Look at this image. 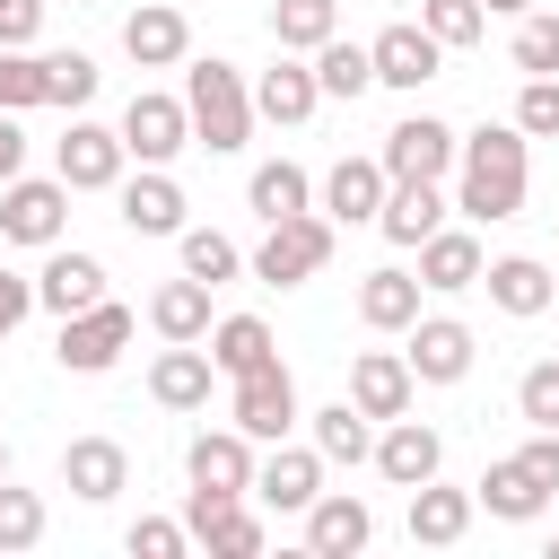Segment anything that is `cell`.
<instances>
[{"label": "cell", "mask_w": 559, "mask_h": 559, "mask_svg": "<svg viewBox=\"0 0 559 559\" xmlns=\"http://www.w3.org/2000/svg\"><path fill=\"white\" fill-rule=\"evenodd\" d=\"M524 175H533V140L515 122H480L454 157V210L472 227H498V218L524 210Z\"/></svg>", "instance_id": "obj_1"}, {"label": "cell", "mask_w": 559, "mask_h": 559, "mask_svg": "<svg viewBox=\"0 0 559 559\" xmlns=\"http://www.w3.org/2000/svg\"><path fill=\"white\" fill-rule=\"evenodd\" d=\"M183 105H192V140L210 148V157H236L245 140H253V87H245V70L236 61H192L183 70Z\"/></svg>", "instance_id": "obj_2"}, {"label": "cell", "mask_w": 559, "mask_h": 559, "mask_svg": "<svg viewBox=\"0 0 559 559\" xmlns=\"http://www.w3.org/2000/svg\"><path fill=\"white\" fill-rule=\"evenodd\" d=\"M384 175L393 183H445L454 175V157H463V131L454 122H437V114H402L393 131H384Z\"/></svg>", "instance_id": "obj_3"}, {"label": "cell", "mask_w": 559, "mask_h": 559, "mask_svg": "<svg viewBox=\"0 0 559 559\" xmlns=\"http://www.w3.org/2000/svg\"><path fill=\"white\" fill-rule=\"evenodd\" d=\"M323 262H332V218H323V210L271 218V236L253 245V280H271V288H297V280H314Z\"/></svg>", "instance_id": "obj_4"}, {"label": "cell", "mask_w": 559, "mask_h": 559, "mask_svg": "<svg viewBox=\"0 0 559 559\" xmlns=\"http://www.w3.org/2000/svg\"><path fill=\"white\" fill-rule=\"evenodd\" d=\"M61 227H70V183L61 175H9L0 183V236L9 245H61Z\"/></svg>", "instance_id": "obj_5"}, {"label": "cell", "mask_w": 559, "mask_h": 559, "mask_svg": "<svg viewBox=\"0 0 559 559\" xmlns=\"http://www.w3.org/2000/svg\"><path fill=\"white\" fill-rule=\"evenodd\" d=\"M227 419L253 437V445H280L306 411H297V376L280 367V358H262L253 376H236V402H227Z\"/></svg>", "instance_id": "obj_6"}, {"label": "cell", "mask_w": 559, "mask_h": 559, "mask_svg": "<svg viewBox=\"0 0 559 559\" xmlns=\"http://www.w3.org/2000/svg\"><path fill=\"white\" fill-rule=\"evenodd\" d=\"M122 148L140 157V166H166L175 148H192V105L183 96H166V87H140L131 105H122Z\"/></svg>", "instance_id": "obj_7"}, {"label": "cell", "mask_w": 559, "mask_h": 559, "mask_svg": "<svg viewBox=\"0 0 559 559\" xmlns=\"http://www.w3.org/2000/svg\"><path fill=\"white\" fill-rule=\"evenodd\" d=\"M131 349V306H87V314H61V341H52V358L70 367V376H105L114 358Z\"/></svg>", "instance_id": "obj_8"}, {"label": "cell", "mask_w": 559, "mask_h": 559, "mask_svg": "<svg viewBox=\"0 0 559 559\" xmlns=\"http://www.w3.org/2000/svg\"><path fill=\"white\" fill-rule=\"evenodd\" d=\"M122 131H105V122H70L61 140H52V175L70 183V192H114L122 183Z\"/></svg>", "instance_id": "obj_9"}, {"label": "cell", "mask_w": 559, "mask_h": 559, "mask_svg": "<svg viewBox=\"0 0 559 559\" xmlns=\"http://www.w3.org/2000/svg\"><path fill=\"white\" fill-rule=\"evenodd\" d=\"M253 437L227 419V428H201L192 445H183V472H192V489H218V498H253Z\"/></svg>", "instance_id": "obj_10"}, {"label": "cell", "mask_w": 559, "mask_h": 559, "mask_svg": "<svg viewBox=\"0 0 559 559\" xmlns=\"http://www.w3.org/2000/svg\"><path fill=\"white\" fill-rule=\"evenodd\" d=\"M183 524H192V542H210V559H262V515L245 507V498H218V489H192L183 498Z\"/></svg>", "instance_id": "obj_11"}, {"label": "cell", "mask_w": 559, "mask_h": 559, "mask_svg": "<svg viewBox=\"0 0 559 559\" xmlns=\"http://www.w3.org/2000/svg\"><path fill=\"white\" fill-rule=\"evenodd\" d=\"M253 498H262L271 515H306V507L323 498V454H314V445H288V437H280V445H271V454L253 463Z\"/></svg>", "instance_id": "obj_12"}, {"label": "cell", "mask_w": 559, "mask_h": 559, "mask_svg": "<svg viewBox=\"0 0 559 559\" xmlns=\"http://www.w3.org/2000/svg\"><path fill=\"white\" fill-rule=\"evenodd\" d=\"M367 52H376V87H411V96H419V87L445 70V44H437L419 17H393V26H384Z\"/></svg>", "instance_id": "obj_13"}, {"label": "cell", "mask_w": 559, "mask_h": 559, "mask_svg": "<svg viewBox=\"0 0 559 559\" xmlns=\"http://www.w3.org/2000/svg\"><path fill=\"white\" fill-rule=\"evenodd\" d=\"M114 201H122V227L131 236H183V183L166 175V166H140V175H122L114 183Z\"/></svg>", "instance_id": "obj_14"}, {"label": "cell", "mask_w": 559, "mask_h": 559, "mask_svg": "<svg viewBox=\"0 0 559 559\" xmlns=\"http://www.w3.org/2000/svg\"><path fill=\"white\" fill-rule=\"evenodd\" d=\"M472 349H480V341H472V323H454V314H419L402 358H411V376H419V384H463V376H472Z\"/></svg>", "instance_id": "obj_15"}, {"label": "cell", "mask_w": 559, "mask_h": 559, "mask_svg": "<svg viewBox=\"0 0 559 559\" xmlns=\"http://www.w3.org/2000/svg\"><path fill=\"white\" fill-rule=\"evenodd\" d=\"M376 472L393 480V489H419V480H437L445 472V437L428 428V419H384V437H376Z\"/></svg>", "instance_id": "obj_16"}, {"label": "cell", "mask_w": 559, "mask_h": 559, "mask_svg": "<svg viewBox=\"0 0 559 559\" xmlns=\"http://www.w3.org/2000/svg\"><path fill=\"white\" fill-rule=\"evenodd\" d=\"M384 192H393L384 157H341V166L323 175V218H332V227H376Z\"/></svg>", "instance_id": "obj_17"}, {"label": "cell", "mask_w": 559, "mask_h": 559, "mask_svg": "<svg viewBox=\"0 0 559 559\" xmlns=\"http://www.w3.org/2000/svg\"><path fill=\"white\" fill-rule=\"evenodd\" d=\"M411 393H419V376H411L402 349H358V358H349V402H358L367 419H402Z\"/></svg>", "instance_id": "obj_18"}, {"label": "cell", "mask_w": 559, "mask_h": 559, "mask_svg": "<svg viewBox=\"0 0 559 559\" xmlns=\"http://www.w3.org/2000/svg\"><path fill=\"white\" fill-rule=\"evenodd\" d=\"M61 489L87 498V507H105V498L131 489V454H122L114 437H70V445H61Z\"/></svg>", "instance_id": "obj_19"}, {"label": "cell", "mask_w": 559, "mask_h": 559, "mask_svg": "<svg viewBox=\"0 0 559 559\" xmlns=\"http://www.w3.org/2000/svg\"><path fill=\"white\" fill-rule=\"evenodd\" d=\"M376 542V515H367V498H349V489H323L314 507H306V550L314 559H358Z\"/></svg>", "instance_id": "obj_20"}, {"label": "cell", "mask_w": 559, "mask_h": 559, "mask_svg": "<svg viewBox=\"0 0 559 559\" xmlns=\"http://www.w3.org/2000/svg\"><path fill=\"white\" fill-rule=\"evenodd\" d=\"M35 306H52V314H87V306H105V262L79 253V245H52V262L35 271Z\"/></svg>", "instance_id": "obj_21"}, {"label": "cell", "mask_w": 559, "mask_h": 559, "mask_svg": "<svg viewBox=\"0 0 559 559\" xmlns=\"http://www.w3.org/2000/svg\"><path fill=\"white\" fill-rule=\"evenodd\" d=\"M122 52H131L140 70H175V61L192 52V26H183V9H166V0H140V9L122 17Z\"/></svg>", "instance_id": "obj_22"}, {"label": "cell", "mask_w": 559, "mask_h": 559, "mask_svg": "<svg viewBox=\"0 0 559 559\" xmlns=\"http://www.w3.org/2000/svg\"><path fill=\"white\" fill-rule=\"evenodd\" d=\"M210 384H218V358H210L201 341H166V349H157V367H148V393H157L166 411H201V402H210Z\"/></svg>", "instance_id": "obj_23"}, {"label": "cell", "mask_w": 559, "mask_h": 559, "mask_svg": "<svg viewBox=\"0 0 559 559\" xmlns=\"http://www.w3.org/2000/svg\"><path fill=\"white\" fill-rule=\"evenodd\" d=\"M314 105H323V79H314V61H288V52H280V61L253 79V114H262V122H280V131H288V122H306Z\"/></svg>", "instance_id": "obj_24"}, {"label": "cell", "mask_w": 559, "mask_h": 559, "mask_svg": "<svg viewBox=\"0 0 559 559\" xmlns=\"http://www.w3.org/2000/svg\"><path fill=\"white\" fill-rule=\"evenodd\" d=\"M480 271H489V253H480V236H472V227H437V236L419 245V288H437V297L480 288Z\"/></svg>", "instance_id": "obj_25"}, {"label": "cell", "mask_w": 559, "mask_h": 559, "mask_svg": "<svg viewBox=\"0 0 559 559\" xmlns=\"http://www.w3.org/2000/svg\"><path fill=\"white\" fill-rule=\"evenodd\" d=\"M472 498H480V507H489L498 524H533V515L550 507V489L533 480V463H524V454H498V463H489V472L472 480Z\"/></svg>", "instance_id": "obj_26"}, {"label": "cell", "mask_w": 559, "mask_h": 559, "mask_svg": "<svg viewBox=\"0 0 559 559\" xmlns=\"http://www.w3.org/2000/svg\"><path fill=\"white\" fill-rule=\"evenodd\" d=\"M472 489H445V480H419L411 489V542H428V550H454L463 533H472Z\"/></svg>", "instance_id": "obj_27"}, {"label": "cell", "mask_w": 559, "mask_h": 559, "mask_svg": "<svg viewBox=\"0 0 559 559\" xmlns=\"http://www.w3.org/2000/svg\"><path fill=\"white\" fill-rule=\"evenodd\" d=\"M376 227H384V245H411V253H419V245L445 227V192H437V183H393L384 210H376Z\"/></svg>", "instance_id": "obj_28"}, {"label": "cell", "mask_w": 559, "mask_h": 559, "mask_svg": "<svg viewBox=\"0 0 559 559\" xmlns=\"http://www.w3.org/2000/svg\"><path fill=\"white\" fill-rule=\"evenodd\" d=\"M480 288H489V306H498V314H515V323L550 306V271H542L533 253H498V262L480 271Z\"/></svg>", "instance_id": "obj_29"}, {"label": "cell", "mask_w": 559, "mask_h": 559, "mask_svg": "<svg viewBox=\"0 0 559 559\" xmlns=\"http://www.w3.org/2000/svg\"><path fill=\"white\" fill-rule=\"evenodd\" d=\"M358 323H367V332H411V323H419V280L393 271V262L367 271V280H358Z\"/></svg>", "instance_id": "obj_30"}, {"label": "cell", "mask_w": 559, "mask_h": 559, "mask_svg": "<svg viewBox=\"0 0 559 559\" xmlns=\"http://www.w3.org/2000/svg\"><path fill=\"white\" fill-rule=\"evenodd\" d=\"M148 323H157V341H210V280H166L157 297H148Z\"/></svg>", "instance_id": "obj_31"}, {"label": "cell", "mask_w": 559, "mask_h": 559, "mask_svg": "<svg viewBox=\"0 0 559 559\" xmlns=\"http://www.w3.org/2000/svg\"><path fill=\"white\" fill-rule=\"evenodd\" d=\"M210 358H218V376L236 384V376H253V367L280 358V349H271V323H262V314H218V323H210Z\"/></svg>", "instance_id": "obj_32"}, {"label": "cell", "mask_w": 559, "mask_h": 559, "mask_svg": "<svg viewBox=\"0 0 559 559\" xmlns=\"http://www.w3.org/2000/svg\"><path fill=\"white\" fill-rule=\"evenodd\" d=\"M314 454H323V463H376V428H367V411H358L349 393L314 411Z\"/></svg>", "instance_id": "obj_33"}, {"label": "cell", "mask_w": 559, "mask_h": 559, "mask_svg": "<svg viewBox=\"0 0 559 559\" xmlns=\"http://www.w3.org/2000/svg\"><path fill=\"white\" fill-rule=\"evenodd\" d=\"M245 201H253V218L271 227V218H297V210H314V183H306V166H288V157H271V166H253V183H245Z\"/></svg>", "instance_id": "obj_34"}, {"label": "cell", "mask_w": 559, "mask_h": 559, "mask_svg": "<svg viewBox=\"0 0 559 559\" xmlns=\"http://www.w3.org/2000/svg\"><path fill=\"white\" fill-rule=\"evenodd\" d=\"M271 35L280 52H314L341 35V0H271Z\"/></svg>", "instance_id": "obj_35"}, {"label": "cell", "mask_w": 559, "mask_h": 559, "mask_svg": "<svg viewBox=\"0 0 559 559\" xmlns=\"http://www.w3.org/2000/svg\"><path fill=\"white\" fill-rule=\"evenodd\" d=\"M314 79H323V96H367L376 87V52L332 35V44H314Z\"/></svg>", "instance_id": "obj_36"}, {"label": "cell", "mask_w": 559, "mask_h": 559, "mask_svg": "<svg viewBox=\"0 0 559 559\" xmlns=\"http://www.w3.org/2000/svg\"><path fill=\"white\" fill-rule=\"evenodd\" d=\"M515 70L524 79H559V17L550 9H524L515 17Z\"/></svg>", "instance_id": "obj_37"}, {"label": "cell", "mask_w": 559, "mask_h": 559, "mask_svg": "<svg viewBox=\"0 0 559 559\" xmlns=\"http://www.w3.org/2000/svg\"><path fill=\"white\" fill-rule=\"evenodd\" d=\"M87 96H96V61H87V52H44V105L79 114Z\"/></svg>", "instance_id": "obj_38"}, {"label": "cell", "mask_w": 559, "mask_h": 559, "mask_svg": "<svg viewBox=\"0 0 559 559\" xmlns=\"http://www.w3.org/2000/svg\"><path fill=\"white\" fill-rule=\"evenodd\" d=\"M175 245H183V271H192V280H210V288H218V280H236V271H245V253H236V245H227V236H218V227H183V236H175Z\"/></svg>", "instance_id": "obj_39"}, {"label": "cell", "mask_w": 559, "mask_h": 559, "mask_svg": "<svg viewBox=\"0 0 559 559\" xmlns=\"http://www.w3.org/2000/svg\"><path fill=\"white\" fill-rule=\"evenodd\" d=\"M419 26H428L445 52H463V44H480L489 9H480V0H419Z\"/></svg>", "instance_id": "obj_40"}, {"label": "cell", "mask_w": 559, "mask_h": 559, "mask_svg": "<svg viewBox=\"0 0 559 559\" xmlns=\"http://www.w3.org/2000/svg\"><path fill=\"white\" fill-rule=\"evenodd\" d=\"M26 105H44V52L0 44V114H26Z\"/></svg>", "instance_id": "obj_41"}, {"label": "cell", "mask_w": 559, "mask_h": 559, "mask_svg": "<svg viewBox=\"0 0 559 559\" xmlns=\"http://www.w3.org/2000/svg\"><path fill=\"white\" fill-rule=\"evenodd\" d=\"M515 411H524V428H559V358H533L515 376Z\"/></svg>", "instance_id": "obj_42"}, {"label": "cell", "mask_w": 559, "mask_h": 559, "mask_svg": "<svg viewBox=\"0 0 559 559\" xmlns=\"http://www.w3.org/2000/svg\"><path fill=\"white\" fill-rule=\"evenodd\" d=\"M44 542V498L0 480V550H35Z\"/></svg>", "instance_id": "obj_43"}, {"label": "cell", "mask_w": 559, "mask_h": 559, "mask_svg": "<svg viewBox=\"0 0 559 559\" xmlns=\"http://www.w3.org/2000/svg\"><path fill=\"white\" fill-rule=\"evenodd\" d=\"M183 542H192V524H175V515H140V524L122 533L131 559H183Z\"/></svg>", "instance_id": "obj_44"}, {"label": "cell", "mask_w": 559, "mask_h": 559, "mask_svg": "<svg viewBox=\"0 0 559 559\" xmlns=\"http://www.w3.org/2000/svg\"><path fill=\"white\" fill-rule=\"evenodd\" d=\"M515 131H524V140H559V79H524V96H515Z\"/></svg>", "instance_id": "obj_45"}, {"label": "cell", "mask_w": 559, "mask_h": 559, "mask_svg": "<svg viewBox=\"0 0 559 559\" xmlns=\"http://www.w3.org/2000/svg\"><path fill=\"white\" fill-rule=\"evenodd\" d=\"M515 454L533 463V480H542V489H559V428H533V437H524Z\"/></svg>", "instance_id": "obj_46"}, {"label": "cell", "mask_w": 559, "mask_h": 559, "mask_svg": "<svg viewBox=\"0 0 559 559\" xmlns=\"http://www.w3.org/2000/svg\"><path fill=\"white\" fill-rule=\"evenodd\" d=\"M26 314H35V280H17V271H0V341H9V332H17Z\"/></svg>", "instance_id": "obj_47"}, {"label": "cell", "mask_w": 559, "mask_h": 559, "mask_svg": "<svg viewBox=\"0 0 559 559\" xmlns=\"http://www.w3.org/2000/svg\"><path fill=\"white\" fill-rule=\"evenodd\" d=\"M44 26V0H0V44H35Z\"/></svg>", "instance_id": "obj_48"}, {"label": "cell", "mask_w": 559, "mask_h": 559, "mask_svg": "<svg viewBox=\"0 0 559 559\" xmlns=\"http://www.w3.org/2000/svg\"><path fill=\"white\" fill-rule=\"evenodd\" d=\"M9 175H26V131H17V114H0V183Z\"/></svg>", "instance_id": "obj_49"}, {"label": "cell", "mask_w": 559, "mask_h": 559, "mask_svg": "<svg viewBox=\"0 0 559 559\" xmlns=\"http://www.w3.org/2000/svg\"><path fill=\"white\" fill-rule=\"evenodd\" d=\"M480 9H489V17H524L533 0H480Z\"/></svg>", "instance_id": "obj_50"}, {"label": "cell", "mask_w": 559, "mask_h": 559, "mask_svg": "<svg viewBox=\"0 0 559 559\" xmlns=\"http://www.w3.org/2000/svg\"><path fill=\"white\" fill-rule=\"evenodd\" d=\"M0 480H9V445H0Z\"/></svg>", "instance_id": "obj_51"}, {"label": "cell", "mask_w": 559, "mask_h": 559, "mask_svg": "<svg viewBox=\"0 0 559 559\" xmlns=\"http://www.w3.org/2000/svg\"><path fill=\"white\" fill-rule=\"evenodd\" d=\"M384 9H411V0H384Z\"/></svg>", "instance_id": "obj_52"}]
</instances>
